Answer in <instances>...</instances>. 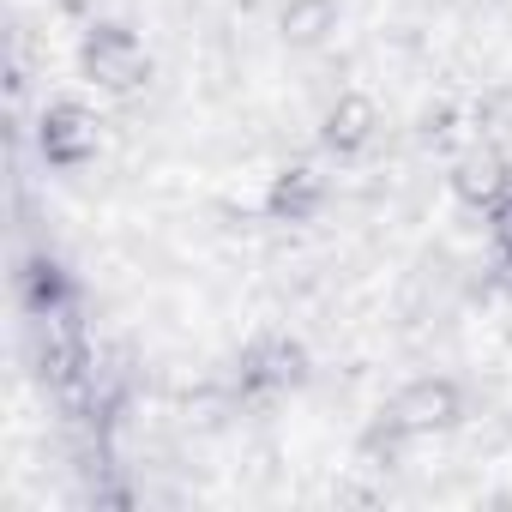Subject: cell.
<instances>
[{"label": "cell", "instance_id": "3", "mask_svg": "<svg viewBox=\"0 0 512 512\" xmlns=\"http://www.w3.org/2000/svg\"><path fill=\"white\" fill-rule=\"evenodd\" d=\"M458 422V386L452 380H416L392 398L386 410V434H434V428H452Z\"/></svg>", "mask_w": 512, "mask_h": 512}, {"label": "cell", "instance_id": "1", "mask_svg": "<svg viewBox=\"0 0 512 512\" xmlns=\"http://www.w3.org/2000/svg\"><path fill=\"white\" fill-rule=\"evenodd\" d=\"M79 73L97 91H139L151 79V55L127 25H91L79 43Z\"/></svg>", "mask_w": 512, "mask_h": 512}, {"label": "cell", "instance_id": "4", "mask_svg": "<svg viewBox=\"0 0 512 512\" xmlns=\"http://www.w3.org/2000/svg\"><path fill=\"white\" fill-rule=\"evenodd\" d=\"M308 374V350L290 344V338H266V344H253L247 362H241V386L253 392H278V386H302Z\"/></svg>", "mask_w": 512, "mask_h": 512}, {"label": "cell", "instance_id": "2", "mask_svg": "<svg viewBox=\"0 0 512 512\" xmlns=\"http://www.w3.org/2000/svg\"><path fill=\"white\" fill-rule=\"evenodd\" d=\"M97 145H103V121L85 109V103H49L43 109V127H37V151L55 163V169H79V163H91L97 157Z\"/></svg>", "mask_w": 512, "mask_h": 512}, {"label": "cell", "instance_id": "8", "mask_svg": "<svg viewBox=\"0 0 512 512\" xmlns=\"http://www.w3.org/2000/svg\"><path fill=\"white\" fill-rule=\"evenodd\" d=\"M338 25V0H290L284 7V37L290 43H320Z\"/></svg>", "mask_w": 512, "mask_h": 512}, {"label": "cell", "instance_id": "9", "mask_svg": "<svg viewBox=\"0 0 512 512\" xmlns=\"http://www.w3.org/2000/svg\"><path fill=\"white\" fill-rule=\"evenodd\" d=\"M488 235H494V247L512 260V193H500V199L488 205Z\"/></svg>", "mask_w": 512, "mask_h": 512}, {"label": "cell", "instance_id": "5", "mask_svg": "<svg viewBox=\"0 0 512 512\" xmlns=\"http://www.w3.org/2000/svg\"><path fill=\"white\" fill-rule=\"evenodd\" d=\"M374 127H380V109H374V97H362V91H344L332 109H326V145L338 151V157H350V151H362L368 139H374Z\"/></svg>", "mask_w": 512, "mask_h": 512}, {"label": "cell", "instance_id": "6", "mask_svg": "<svg viewBox=\"0 0 512 512\" xmlns=\"http://www.w3.org/2000/svg\"><path fill=\"white\" fill-rule=\"evenodd\" d=\"M320 199H326V181H320V169L296 163V169H284V175L272 181V193H266V211H272L278 223H308V217L320 211Z\"/></svg>", "mask_w": 512, "mask_h": 512}, {"label": "cell", "instance_id": "7", "mask_svg": "<svg viewBox=\"0 0 512 512\" xmlns=\"http://www.w3.org/2000/svg\"><path fill=\"white\" fill-rule=\"evenodd\" d=\"M452 193H458L464 205H494L500 193H512L506 157H500V151H470V157L452 169Z\"/></svg>", "mask_w": 512, "mask_h": 512}]
</instances>
